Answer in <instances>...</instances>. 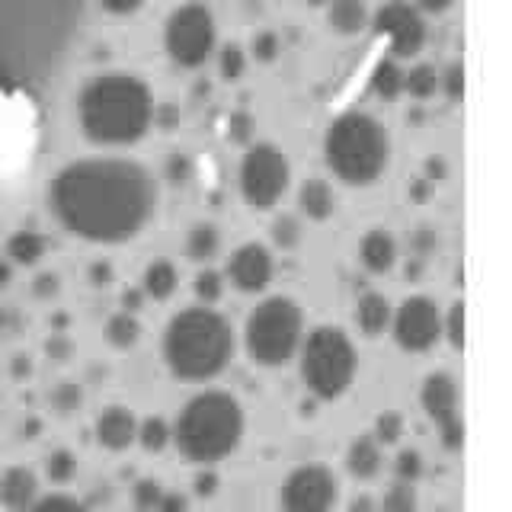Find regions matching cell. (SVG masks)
<instances>
[{"mask_svg": "<svg viewBox=\"0 0 512 512\" xmlns=\"http://www.w3.org/2000/svg\"><path fill=\"white\" fill-rule=\"evenodd\" d=\"M45 205L71 237L96 247H122L151 228L160 186L132 157L93 154L68 160L48 176Z\"/></svg>", "mask_w": 512, "mask_h": 512, "instance_id": "6da1fadb", "label": "cell"}, {"mask_svg": "<svg viewBox=\"0 0 512 512\" xmlns=\"http://www.w3.org/2000/svg\"><path fill=\"white\" fill-rule=\"evenodd\" d=\"M90 0H0V96L36 103L68 64Z\"/></svg>", "mask_w": 512, "mask_h": 512, "instance_id": "7a4b0ae2", "label": "cell"}, {"mask_svg": "<svg viewBox=\"0 0 512 512\" xmlns=\"http://www.w3.org/2000/svg\"><path fill=\"white\" fill-rule=\"evenodd\" d=\"M77 125L96 148H132L144 141L157 122V103L151 87L138 74L106 71L84 80L77 93Z\"/></svg>", "mask_w": 512, "mask_h": 512, "instance_id": "3957f363", "label": "cell"}, {"mask_svg": "<svg viewBox=\"0 0 512 512\" xmlns=\"http://www.w3.org/2000/svg\"><path fill=\"white\" fill-rule=\"evenodd\" d=\"M160 352L176 381L205 384L228 372L237 352V333L221 311L208 304H192L167 320Z\"/></svg>", "mask_w": 512, "mask_h": 512, "instance_id": "277c9868", "label": "cell"}, {"mask_svg": "<svg viewBox=\"0 0 512 512\" xmlns=\"http://www.w3.org/2000/svg\"><path fill=\"white\" fill-rule=\"evenodd\" d=\"M170 429L173 445L180 448L186 461L212 468V464L231 458L244 442L247 413L231 391L205 388L186 400Z\"/></svg>", "mask_w": 512, "mask_h": 512, "instance_id": "5b68a950", "label": "cell"}, {"mask_svg": "<svg viewBox=\"0 0 512 512\" xmlns=\"http://www.w3.org/2000/svg\"><path fill=\"white\" fill-rule=\"evenodd\" d=\"M391 132L372 112L346 109L324 132V164L333 180L365 189L378 183L391 167Z\"/></svg>", "mask_w": 512, "mask_h": 512, "instance_id": "8992f818", "label": "cell"}, {"mask_svg": "<svg viewBox=\"0 0 512 512\" xmlns=\"http://www.w3.org/2000/svg\"><path fill=\"white\" fill-rule=\"evenodd\" d=\"M298 372L317 400H340L359 375V349L343 327L320 324L304 333L298 346Z\"/></svg>", "mask_w": 512, "mask_h": 512, "instance_id": "52a82bcc", "label": "cell"}, {"mask_svg": "<svg viewBox=\"0 0 512 512\" xmlns=\"http://www.w3.org/2000/svg\"><path fill=\"white\" fill-rule=\"evenodd\" d=\"M304 311L295 298L269 295L247 314L244 349L247 359L260 368H282L298 356L304 340Z\"/></svg>", "mask_w": 512, "mask_h": 512, "instance_id": "ba28073f", "label": "cell"}, {"mask_svg": "<svg viewBox=\"0 0 512 512\" xmlns=\"http://www.w3.org/2000/svg\"><path fill=\"white\" fill-rule=\"evenodd\" d=\"M292 186V160L282 148L269 141H256L244 151L237 167V189L240 199L253 212H269L276 208Z\"/></svg>", "mask_w": 512, "mask_h": 512, "instance_id": "9c48e42d", "label": "cell"}, {"mask_svg": "<svg viewBox=\"0 0 512 512\" xmlns=\"http://www.w3.org/2000/svg\"><path fill=\"white\" fill-rule=\"evenodd\" d=\"M164 48L167 58L183 71H196L218 52V23L202 0L180 4L164 23Z\"/></svg>", "mask_w": 512, "mask_h": 512, "instance_id": "30bf717a", "label": "cell"}, {"mask_svg": "<svg viewBox=\"0 0 512 512\" xmlns=\"http://www.w3.org/2000/svg\"><path fill=\"white\" fill-rule=\"evenodd\" d=\"M375 36L388 45V55L397 61H410L423 52L429 39L426 16L416 10L410 0H384L368 20Z\"/></svg>", "mask_w": 512, "mask_h": 512, "instance_id": "8fae6325", "label": "cell"}, {"mask_svg": "<svg viewBox=\"0 0 512 512\" xmlns=\"http://www.w3.org/2000/svg\"><path fill=\"white\" fill-rule=\"evenodd\" d=\"M340 503V477L327 464H298L279 487L282 512H333Z\"/></svg>", "mask_w": 512, "mask_h": 512, "instance_id": "7c38bea8", "label": "cell"}, {"mask_svg": "<svg viewBox=\"0 0 512 512\" xmlns=\"http://www.w3.org/2000/svg\"><path fill=\"white\" fill-rule=\"evenodd\" d=\"M388 333L394 336L397 349L423 356L442 340V308L429 295H410L394 308Z\"/></svg>", "mask_w": 512, "mask_h": 512, "instance_id": "4fadbf2b", "label": "cell"}, {"mask_svg": "<svg viewBox=\"0 0 512 512\" xmlns=\"http://www.w3.org/2000/svg\"><path fill=\"white\" fill-rule=\"evenodd\" d=\"M224 279L240 295H263L276 279V256L260 240H247L231 250L228 263H224Z\"/></svg>", "mask_w": 512, "mask_h": 512, "instance_id": "5bb4252c", "label": "cell"}, {"mask_svg": "<svg viewBox=\"0 0 512 512\" xmlns=\"http://www.w3.org/2000/svg\"><path fill=\"white\" fill-rule=\"evenodd\" d=\"M420 407L429 416L432 426H445V423H455L464 420L461 416V388L455 375L448 372H429L420 384Z\"/></svg>", "mask_w": 512, "mask_h": 512, "instance_id": "9a60e30c", "label": "cell"}, {"mask_svg": "<svg viewBox=\"0 0 512 512\" xmlns=\"http://www.w3.org/2000/svg\"><path fill=\"white\" fill-rule=\"evenodd\" d=\"M135 432H138V416L122 404L103 407L93 420V439L106 452H128L135 445Z\"/></svg>", "mask_w": 512, "mask_h": 512, "instance_id": "2e32d148", "label": "cell"}, {"mask_svg": "<svg viewBox=\"0 0 512 512\" xmlns=\"http://www.w3.org/2000/svg\"><path fill=\"white\" fill-rule=\"evenodd\" d=\"M39 474L26 464H13L0 474V506L7 512H23L39 500Z\"/></svg>", "mask_w": 512, "mask_h": 512, "instance_id": "e0dca14e", "label": "cell"}, {"mask_svg": "<svg viewBox=\"0 0 512 512\" xmlns=\"http://www.w3.org/2000/svg\"><path fill=\"white\" fill-rule=\"evenodd\" d=\"M397 256H400L397 237L388 228H372V231L362 234L359 263H362L365 272H372V276H384V272H391L397 266Z\"/></svg>", "mask_w": 512, "mask_h": 512, "instance_id": "ac0fdd59", "label": "cell"}, {"mask_svg": "<svg viewBox=\"0 0 512 512\" xmlns=\"http://www.w3.org/2000/svg\"><path fill=\"white\" fill-rule=\"evenodd\" d=\"M384 471V448L375 442L372 432H365V436H356L346 448V474L352 480H375L378 474Z\"/></svg>", "mask_w": 512, "mask_h": 512, "instance_id": "d6986e66", "label": "cell"}, {"mask_svg": "<svg viewBox=\"0 0 512 512\" xmlns=\"http://www.w3.org/2000/svg\"><path fill=\"white\" fill-rule=\"evenodd\" d=\"M391 314H394V304L384 298L381 292H365L356 298V308H352V320L362 336L368 340H378V336L388 333L391 327Z\"/></svg>", "mask_w": 512, "mask_h": 512, "instance_id": "ffe728a7", "label": "cell"}, {"mask_svg": "<svg viewBox=\"0 0 512 512\" xmlns=\"http://www.w3.org/2000/svg\"><path fill=\"white\" fill-rule=\"evenodd\" d=\"M298 215L317 224L336 215V192L324 176H311L298 186Z\"/></svg>", "mask_w": 512, "mask_h": 512, "instance_id": "44dd1931", "label": "cell"}, {"mask_svg": "<svg viewBox=\"0 0 512 512\" xmlns=\"http://www.w3.org/2000/svg\"><path fill=\"white\" fill-rule=\"evenodd\" d=\"M45 253H48V237L36 228H16L4 244V260L20 269L39 266L45 260Z\"/></svg>", "mask_w": 512, "mask_h": 512, "instance_id": "7402d4cb", "label": "cell"}, {"mask_svg": "<svg viewBox=\"0 0 512 512\" xmlns=\"http://www.w3.org/2000/svg\"><path fill=\"white\" fill-rule=\"evenodd\" d=\"M138 288L148 301H170L176 295V288H180V269L167 256H157V260L144 266Z\"/></svg>", "mask_w": 512, "mask_h": 512, "instance_id": "603a6c76", "label": "cell"}, {"mask_svg": "<svg viewBox=\"0 0 512 512\" xmlns=\"http://www.w3.org/2000/svg\"><path fill=\"white\" fill-rule=\"evenodd\" d=\"M327 26L336 36H359L368 29L372 20V10H368L365 0H327Z\"/></svg>", "mask_w": 512, "mask_h": 512, "instance_id": "cb8c5ba5", "label": "cell"}, {"mask_svg": "<svg viewBox=\"0 0 512 512\" xmlns=\"http://www.w3.org/2000/svg\"><path fill=\"white\" fill-rule=\"evenodd\" d=\"M368 90H372L381 103H394L404 96V61L384 55L375 61L372 74H368Z\"/></svg>", "mask_w": 512, "mask_h": 512, "instance_id": "d4e9b609", "label": "cell"}, {"mask_svg": "<svg viewBox=\"0 0 512 512\" xmlns=\"http://www.w3.org/2000/svg\"><path fill=\"white\" fill-rule=\"evenodd\" d=\"M221 253V231L212 221H199L186 231V256L192 263L208 266Z\"/></svg>", "mask_w": 512, "mask_h": 512, "instance_id": "484cf974", "label": "cell"}, {"mask_svg": "<svg viewBox=\"0 0 512 512\" xmlns=\"http://www.w3.org/2000/svg\"><path fill=\"white\" fill-rule=\"evenodd\" d=\"M141 320L138 314H128V311H116L109 320H106V327H103V336H106V343L112 349H119V352H128V349H135L138 340H141Z\"/></svg>", "mask_w": 512, "mask_h": 512, "instance_id": "4316f807", "label": "cell"}, {"mask_svg": "<svg viewBox=\"0 0 512 512\" xmlns=\"http://www.w3.org/2000/svg\"><path fill=\"white\" fill-rule=\"evenodd\" d=\"M439 93V71L432 64L420 61L413 68H404V96L416 103H426Z\"/></svg>", "mask_w": 512, "mask_h": 512, "instance_id": "83f0119b", "label": "cell"}, {"mask_svg": "<svg viewBox=\"0 0 512 512\" xmlns=\"http://www.w3.org/2000/svg\"><path fill=\"white\" fill-rule=\"evenodd\" d=\"M135 442L148 455H160L173 442V429H170V423L164 420V416H144V420H138Z\"/></svg>", "mask_w": 512, "mask_h": 512, "instance_id": "f1b7e54d", "label": "cell"}, {"mask_svg": "<svg viewBox=\"0 0 512 512\" xmlns=\"http://www.w3.org/2000/svg\"><path fill=\"white\" fill-rule=\"evenodd\" d=\"M304 218L301 215H276L269 224V240H272V247L282 250V253H292L301 247V237H304Z\"/></svg>", "mask_w": 512, "mask_h": 512, "instance_id": "f546056e", "label": "cell"}, {"mask_svg": "<svg viewBox=\"0 0 512 512\" xmlns=\"http://www.w3.org/2000/svg\"><path fill=\"white\" fill-rule=\"evenodd\" d=\"M42 471H45L48 484H55V487L71 484V480L77 477V455L71 452V448H52L42 461Z\"/></svg>", "mask_w": 512, "mask_h": 512, "instance_id": "4dcf8cb0", "label": "cell"}, {"mask_svg": "<svg viewBox=\"0 0 512 512\" xmlns=\"http://www.w3.org/2000/svg\"><path fill=\"white\" fill-rule=\"evenodd\" d=\"M224 288H228V279H224V272L212 266H202L196 272V279H192V295H196L199 304H208V308H215L224 298Z\"/></svg>", "mask_w": 512, "mask_h": 512, "instance_id": "1f68e13d", "label": "cell"}, {"mask_svg": "<svg viewBox=\"0 0 512 512\" xmlns=\"http://www.w3.org/2000/svg\"><path fill=\"white\" fill-rule=\"evenodd\" d=\"M48 407H52L55 416L68 420L80 407H84V388L77 381H58L52 391H48Z\"/></svg>", "mask_w": 512, "mask_h": 512, "instance_id": "d6a6232c", "label": "cell"}, {"mask_svg": "<svg viewBox=\"0 0 512 512\" xmlns=\"http://www.w3.org/2000/svg\"><path fill=\"white\" fill-rule=\"evenodd\" d=\"M378 512H420V496H416V484H394L384 490L378 500Z\"/></svg>", "mask_w": 512, "mask_h": 512, "instance_id": "836d02e7", "label": "cell"}, {"mask_svg": "<svg viewBox=\"0 0 512 512\" xmlns=\"http://www.w3.org/2000/svg\"><path fill=\"white\" fill-rule=\"evenodd\" d=\"M404 432H407V420H404V413H397V410H381L375 416V426H372V436L381 448H388V445H397L400 439H404Z\"/></svg>", "mask_w": 512, "mask_h": 512, "instance_id": "e575fe53", "label": "cell"}, {"mask_svg": "<svg viewBox=\"0 0 512 512\" xmlns=\"http://www.w3.org/2000/svg\"><path fill=\"white\" fill-rule=\"evenodd\" d=\"M218 74L221 80H240L247 74V64H250V55H247V48H240V45H224L218 48Z\"/></svg>", "mask_w": 512, "mask_h": 512, "instance_id": "d590c367", "label": "cell"}, {"mask_svg": "<svg viewBox=\"0 0 512 512\" xmlns=\"http://www.w3.org/2000/svg\"><path fill=\"white\" fill-rule=\"evenodd\" d=\"M423 474H426V461L420 448H400L394 458V477L400 484H416Z\"/></svg>", "mask_w": 512, "mask_h": 512, "instance_id": "8d00e7d4", "label": "cell"}, {"mask_svg": "<svg viewBox=\"0 0 512 512\" xmlns=\"http://www.w3.org/2000/svg\"><path fill=\"white\" fill-rule=\"evenodd\" d=\"M23 512H90V506L71 493H39V500Z\"/></svg>", "mask_w": 512, "mask_h": 512, "instance_id": "74e56055", "label": "cell"}, {"mask_svg": "<svg viewBox=\"0 0 512 512\" xmlns=\"http://www.w3.org/2000/svg\"><path fill=\"white\" fill-rule=\"evenodd\" d=\"M442 340L452 349H464V301H452L442 311Z\"/></svg>", "mask_w": 512, "mask_h": 512, "instance_id": "f35d334b", "label": "cell"}, {"mask_svg": "<svg viewBox=\"0 0 512 512\" xmlns=\"http://www.w3.org/2000/svg\"><path fill=\"white\" fill-rule=\"evenodd\" d=\"M160 496H164V484H160L157 477H138L135 484H132V503H135V509L154 512V506L160 503Z\"/></svg>", "mask_w": 512, "mask_h": 512, "instance_id": "ab89813d", "label": "cell"}, {"mask_svg": "<svg viewBox=\"0 0 512 512\" xmlns=\"http://www.w3.org/2000/svg\"><path fill=\"white\" fill-rule=\"evenodd\" d=\"M279 52H282V39L272 29L256 32V36L250 39V58H256L260 64H272L279 58Z\"/></svg>", "mask_w": 512, "mask_h": 512, "instance_id": "60d3db41", "label": "cell"}, {"mask_svg": "<svg viewBox=\"0 0 512 512\" xmlns=\"http://www.w3.org/2000/svg\"><path fill=\"white\" fill-rule=\"evenodd\" d=\"M439 93H445L452 103H458L464 96V68H461V61H452L445 71H439Z\"/></svg>", "mask_w": 512, "mask_h": 512, "instance_id": "b9f144b4", "label": "cell"}, {"mask_svg": "<svg viewBox=\"0 0 512 512\" xmlns=\"http://www.w3.org/2000/svg\"><path fill=\"white\" fill-rule=\"evenodd\" d=\"M45 356L48 362H55V365H64L71 356H74V343H71V336L64 333V330H52V336L45 340Z\"/></svg>", "mask_w": 512, "mask_h": 512, "instance_id": "7bdbcfd3", "label": "cell"}, {"mask_svg": "<svg viewBox=\"0 0 512 512\" xmlns=\"http://www.w3.org/2000/svg\"><path fill=\"white\" fill-rule=\"evenodd\" d=\"M29 292L36 301H52L61 292V276H58V272H39V276L32 279V285H29Z\"/></svg>", "mask_w": 512, "mask_h": 512, "instance_id": "ee69618b", "label": "cell"}, {"mask_svg": "<svg viewBox=\"0 0 512 512\" xmlns=\"http://www.w3.org/2000/svg\"><path fill=\"white\" fill-rule=\"evenodd\" d=\"M218 487H221V477L215 468H202L196 477H192V493H196L199 500H212V496L218 493Z\"/></svg>", "mask_w": 512, "mask_h": 512, "instance_id": "f6af8a7d", "label": "cell"}, {"mask_svg": "<svg viewBox=\"0 0 512 512\" xmlns=\"http://www.w3.org/2000/svg\"><path fill=\"white\" fill-rule=\"evenodd\" d=\"M96 4H100L103 13L119 16V20H122V16H135V13H141L148 0H96Z\"/></svg>", "mask_w": 512, "mask_h": 512, "instance_id": "bcb514c9", "label": "cell"}, {"mask_svg": "<svg viewBox=\"0 0 512 512\" xmlns=\"http://www.w3.org/2000/svg\"><path fill=\"white\" fill-rule=\"evenodd\" d=\"M87 282L93 288H109L112 282H116V269H112L109 260H93L90 269H87Z\"/></svg>", "mask_w": 512, "mask_h": 512, "instance_id": "7dc6e473", "label": "cell"}, {"mask_svg": "<svg viewBox=\"0 0 512 512\" xmlns=\"http://www.w3.org/2000/svg\"><path fill=\"white\" fill-rule=\"evenodd\" d=\"M410 247L416 253V260H426V256L439 247V234L436 231H429V228H420L413 237H410Z\"/></svg>", "mask_w": 512, "mask_h": 512, "instance_id": "c3c4849f", "label": "cell"}, {"mask_svg": "<svg viewBox=\"0 0 512 512\" xmlns=\"http://www.w3.org/2000/svg\"><path fill=\"white\" fill-rule=\"evenodd\" d=\"M154 512H189V496L180 490H164L160 503L154 506Z\"/></svg>", "mask_w": 512, "mask_h": 512, "instance_id": "681fc988", "label": "cell"}, {"mask_svg": "<svg viewBox=\"0 0 512 512\" xmlns=\"http://www.w3.org/2000/svg\"><path fill=\"white\" fill-rule=\"evenodd\" d=\"M410 4L423 16H442V13H448L455 7V0H410Z\"/></svg>", "mask_w": 512, "mask_h": 512, "instance_id": "f907efd6", "label": "cell"}, {"mask_svg": "<svg viewBox=\"0 0 512 512\" xmlns=\"http://www.w3.org/2000/svg\"><path fill=\"white\" fill-rule=\"evenodd\" d=\"M29 375H32V359L26 356V352H16V356L10 359V378L26 381Z\"/></svg>", "mask_w": 512, "mask_h": 512, "instance_id": "816d5d0a", "label": "cell"}, {"mask_svg": "<svg viewBox=\"0 0 512 512\" xmlns=\"http://www.w3.org/2000/svg\"><path fill=\"white\" fill-rule=\"evenodd\" d=\"M144 292L141 288H128V292H122V311H128V314H138L141 308H144Z\"/></svg>", "mask_w": 512, "mask_h": 512, "instance_id": "f5cc1de1", "label": "cell"}, {"mask_svg": "<svg viewBox=\"0 0 512 512\" xmlns=\"http://www.w3.org/2000/svg\"><path fill=\"white\" fill-rule=\"evenodd\" d=\"M346 512H378V500H372L368 493H359V496H352Z\"/></svg>", "mask_w": 512, "mask_h": 512, "instance_id": "db71d44e", "label": "cell"}, {"mask_svg": "<svg viewBox=\"0 0 512 512\" xmlns=\"http://www.w3.org/2000/svg\"><path fill=\"white\" fill-rule=\"evenodd\" d=\"M186 176H189V160L180 157V154H173L170 157V180L176 183V180H186Z\"/></svg>", "mask_w": 512, "mask_h": 512, "instance_id": "11a10c76", "label": "cell"}, {"mask_svg": "<svg viewBox=\"0 0 512 512\" xmlns=\"http://www.w3.org/2000/svg\"><path fill=\"white\" fill-rule=\"evenodd\" d=\"M93 500H96V503H103V506H106V503H112V487H109V484H103V487L96 484V490H93Z\"/></svg>", "mask_w": 512, "mask_h": 512, "instance_id": "9f6ffc18", "label": "cell"}, {"mask_svg": "<svg viewBox=\"0 0 512 512\" xmlns=\"http://www.w3.org/2000/svg\"><path fill=\"white\" fill-rule=\"evenodd\" d=\"M10 279H13V263L0 260V288H7V285H10Z\"/></svg>", "mask_w": 512, "mask_h": 512, "instance_id": "6f0895ef", "label": "cell"}, {"mask_svg": "<svg viewBox=\"0 0 512 512\" xmlns=\"http://www.w3.org/2000/svg\"><path fill=\"white\" fill-rule=\"evenodd\" d=\"M10 327H13V311L0 304V333H7Z\"/></svg>", "mask_w": 512, "mask_h": 512, "instance_id": "680465c9", "label": "cell"}, {"mask_svg": "<svg viewBox=\"0 0 512 512\" xmlns=\"http://www.w3.org/2000/svg\"><path fill=\"white\" fill-rule=\"evenodd\" d=\"M42 429V423L39 420H32V416H29V420L23 423V439H36V432Z\"/></svg>", "mask_w": 512, "mask_h": 512, "instance_id": "91938a15", "label": "cell"}, {"mask_svg": "<svg viewBox=\"0 0 512 512\" xmlns=\"http://www.w3.org/2000/svg\"><path fill=\"white\" fill-rule=\"evenodd\" d=\"M301 4H308V7H324L327 0H301Z\"/></svg>", "mask_w": 512, "mask_h": 512, "instance_id": "94428289", "label": "cell"}, {"mask_svg": "<svg viewBox=\"0 0 512 512\" xmlns=\"http://www.w3.org/2000/svg\"><path fill=\"white\" fill-rule=\"evenodd\" d=\"M186 4H196V0H186Z\"/></svg>", "mask_w": 512, "mask_h": 512, "instance_id": "6125c7cd", "label": "cell"}, {"mask_svg": "<svg viewBox=\"0 0 512 512\" xmlns=\"http://www.w3.org/2000/svg\"><path fill=\"white\" fill-rule=\"evenodd\" d=\"M132 512H144V509H132Z\"/></svg>", "mask_w": 512, "mask_h": 512, "instance_id": "be15d7a7", "label": "cell"}, {"mask_svg": "<svg viewBox=\"0 0 512 512\" xmlns=\"http://www.w3.org/2000/svg\"><path fill=\"white\" fill-rule=\"evenodd\" d=\"M436 512H448V509H436Z\"/></svg>", "mask_w": 512, "mask_h": 512, "instance_id": "e7e4bbea", "label": "cell"}]
</instances>
